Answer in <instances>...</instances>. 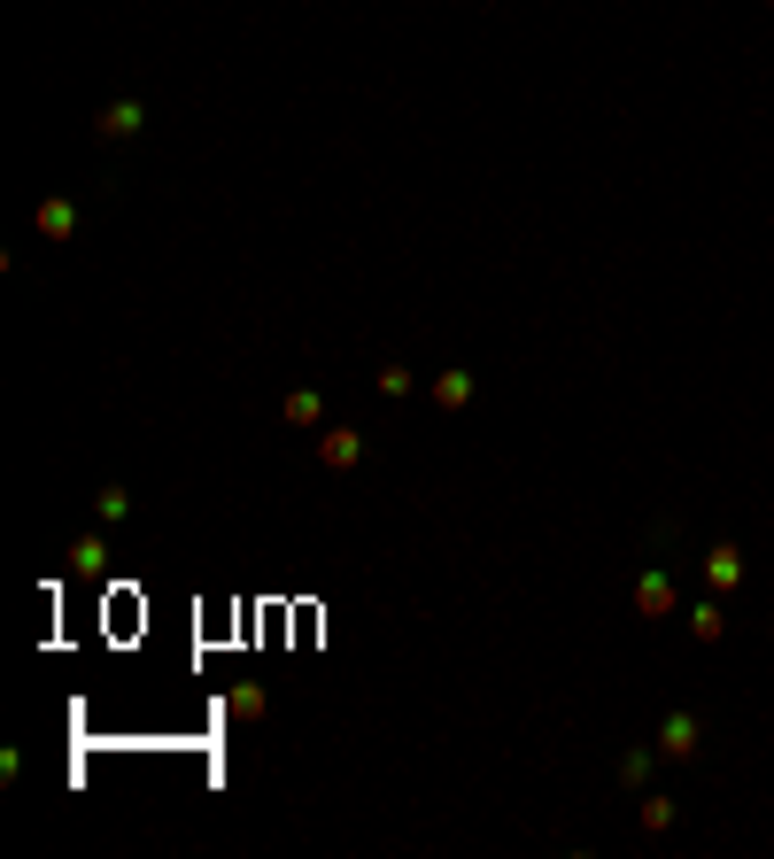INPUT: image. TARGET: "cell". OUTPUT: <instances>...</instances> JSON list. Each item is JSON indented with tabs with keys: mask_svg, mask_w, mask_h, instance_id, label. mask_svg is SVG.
I'll return each instance as SVG.
<instances>
[{
	"mask_svg": "<svg viewBox=\"0 0 774 859\" xmlns=\"http://www.w3.org/2000/svg\"><path fill=\"white\" fill-rule=\"evenodd\" d=\"M380 395H411V364H380Z\"/></svg>",
	"mask_w": 774,
	"mask_h": 859,
	"instance_id": "obj_12",
	"label": "cell"
},
{
	"mask_svg": "<svg viewBox=\"0 0 774 859\" xmlns=\"http://www.w3.org/2000/svg\"><path fill=\"white\" fill-rule=\"evenodd\" d=\"M264 705H271V697L256 682H233V720H264Z\"/></svg>",
	"mask_w": 774,
	"mask_h": 859,
	"instance_id": "obj_10",
	"label": "cell"
},
{
	"mask_svg": "<svg viewBox=\"0 0 774 859\" xmlns=\"http://www.w3.org/2000/svg\"><path fill=\"white\" fill-rule=\"evenodd\" d=\"M140 124H148L140 101H109V109L93 117V132H101V140H140Z\"/></svg>",
	"mask_w": 774,
	"mask_h": 859,
	"instance_id": "obj_3",
	"label": "cell"
},
{
	"mask_svg": "<svg viewBox=\"0 0 774 859\" xmlns=\"http://www.w3.org/2000/svg\"><path fill=\"white\" fill-rule=\"evenodd\" d=\"M31 225H39L47 240H70V233H78V202H62V194H47V202L31 209Z\"/></svg>",
	"mask_w": 774,
	"mask_h": 859,
	"instance_id": "obj_4",
	"label": "cell"
},
{
	"mask_svg": "<svg viewBox=\"0 0 774 859\" xmlns=\"http://www.w3.org/2000/svg\"><path fill=\"white\" fill-rule=\"evenodd\" d=\"M101 565H109V542H101V534H78V542H70V573H101Z\"/></svg>",
	"mask_w": 774,
	"mask_h": 859,
	"instance_id": "obj_8",
	"label": "cell"
},
{
	"mask_svg": "<svg viewBox=\"0 0 774 859\" xmlns=\"http://www.w3.org/2000/svg\"><path fill=\"white\" fill-rule=\"evenodd\" d=\"M635 612H643V620H666V612H674V581H666V573H643V581H635Z\"/></svg>",
	"mask_w": 774,
	"mask_h": 859,
	"instance_id": "obj_5",
	"label": "cell"
},
{
	"mask_svg": "<svg viewBox=\"0 0 774 859\" xmlns=\"http://www.w3.org/2000/svg\"><path fill=\"white\" fill-rule=\"evenodd\" d=\"M705 581H713V589H736V581H744V558H736V550H713V558H705Z\"/></svg>",
	"mask_w": 774,
	"mask_h": 859,
	"instance_id": "obj_9",
	"label": "cell"
},
{
	"mask_svg": "<svg viewBox=\"0 0 774 859\" xmlns=\"http://www.w3.org/2000/svg\"><path fill=\"white\" fill-rule=\"evenodd\" d=\"M434 403L442 411H465L473 403V372H434Z\"/></svg>",
	"mask_w": 774,
	"mask_h": 859,
	"instance_id": "obj_7",
	"label": "cell"
},
{
	"mask_svg": "<svg viewBox=\"0 0 774 859\" xmlns=\"http://www.w3.org/2000/svg\"><path fill=\"white\" fill-rule=\"evenodd\" d=\"M279 418H287L295 434H318V426H326V395H318V387H287V395H279Z\"/></svg>",
	"mask_w": 774,
	"mask_h": 859,
	"instance_id": "obj_2",
	"label": "cell"
},
{
	"mask_svg": "<svg viewBox=\"0 0 774 859\" xmlns=\"http://www.w3.org/2000/svg\"><path fill=\"white\" fill-rule=\"evenodd\" d=\"M124 511H132V496H124V488H101V496H93V519H101V527H117Z\"/></svg>",
	"mask_w": 774,
	"mask_h": 859,
	"instance_id": "obj_11",
	"label": "cell"
},
{
	"mask_svg": "<svg viewBox=\"0 0 774 859\" xmlns=\"http://www.w3.org/2000/svg\"><path fill=\"white\" fill-rule=\"evenodd\" d=\"M658 751H666V759H689V751H697V712H666V728H658Z\"/></svg>",
	"mask_w": 774,
	"mask_h": 859,
	"instance_id": "obj_6",
	"label": "cell"
},
{
	"mask_svg": "<svg viewBox=\"0 0 774 859\" xmlns=\"http://www.w3.org/2000/svg\"><path fill=\"white\" fill-rule=\"evenodd\" d=\"M318 465H326V473L364 465V434H357V426H318Z\"/></svg>",
	"mask_w": 774,
	"mask_h": 859,
	"instance_id": "obj_1",
	"label": "cell"
}]
</instances>
